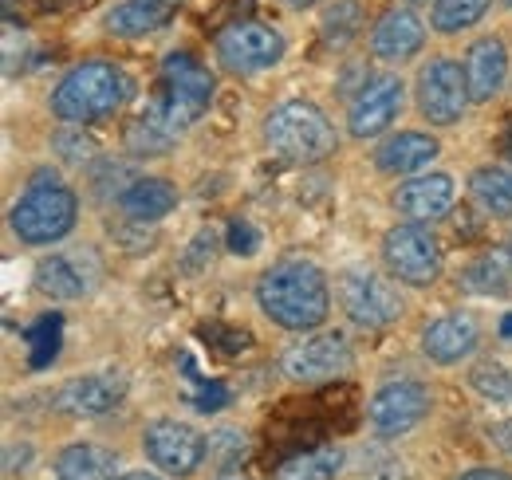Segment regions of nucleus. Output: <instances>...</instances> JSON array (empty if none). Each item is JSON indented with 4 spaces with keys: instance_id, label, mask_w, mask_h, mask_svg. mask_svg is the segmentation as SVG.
<instances>
[{
    "instance_id": "dca6fc26",
    "label": "nucleus",
    "mask_w": 512,
    "mask_h": 480,
    "mask_svg": "<svg viewBox=\"0 0 512 480\" xmlns=\"http://www.w3.org/2000/svg\"><path fill=\"white\" fill-rule=\"evenodd\" d=\"M426 44V24L418 20V12L410 4L390 8L379 16V24L371 28V52L383 63H406L414 60Z\"/></svg>"
},
{
    "instance_id": "7c9ffc66",
    "label": "nucleus",
    "mask_w": 512,
    "mask_h": 480,
    "mask_svg": "<svg viewBox=\"0 0 512 480\" xmlns=\"http://www.w3.org/2000/svg\"><path fill=\"white\" fill-rule=\"evenodd\" d=\"M32 347H36L32 366H48V362L56 359V351H60V315H44L32 327Z\"/></svg>"
},
{
    "instance_id": "a878e982",
    "label": "nucleus",
    "mask_w": 512,
    "mask_h": 480,
    "mask_svg": "<svg viewBox=\"0 0 512 480\" xmlns=\"http://www.w3.org/2000/svg\"><path fill=\"white\" fill-rule=\"evenodd\" d=\"M469 189L477 205L493 217H512V166H481L473 170Z\"/></svg>"
},
{
    "instance_id": "6ab92c4d",
    "label": "nucleus",
    "mask_w": 512,
    "mask_h": 480,
    "mask_svg": "<svg viewBox=\"0 0 512 480\" xmlns=\"http://www.w3.org/2000/svg\"><path fill=\"white\" fill-rule=\"evenodd\" d=\"M453 178L449 174H418V178L402 181L394 193V205L402 217L410 221H438L453 209Z\"/></svg>"
},
{
    "instance_id": "0eeeda50",
    "label": "nucleus",
    "mask_w": 512,
    "mask_h": 480,
    "mask_svg": "<svg viewBox=\"0 0 512 480\" xmlns=\"http://www.w3.org/2000/svg\"><path fill=\"white\" fill-rule=\"evenodd\" d=\"M339 303H343V315L363 331H383L402 319L398 292L371 268H347L339 276Z\"/></svg>"
},
{
    "instance_id": "4c0bfd02",
    "label": "nucleus",
    "mask_w": 512,
    "mask_h": 480,
    "mask_svg": "<svg viewBox=\"0 0 512 480\" xmlns=\"http://www.w3.org/2000/svg\"><path fill=\"white\" fill-rule=\"evenodd\" d=\"M205 244H213V233H201V237H197V244L190 248L193 256H186V264H190V268H197V264L205 260Z\"/></svg>"
},
{
    "instance_id": "e433bc0d",
    "label": "nucleus",
    "mask_w": 512,
    "mask_h": 480,
    "mask_svg": "<svg viewBox=\"0 0 512 480\" xmlns=\"http://www.w3.org/2000/svg\"><path fill=\"white\" fill-rule=\"evenodd\" d=\"M457 480H512L505 469H469V473H461Z\"/></svg>"
},
{
    "instance_id": "a19ab883",
    "label": "nucleus",
    "mask_w": 512,
    "mask_h": 480,
    "mask_svg": "<svg viewBox=\"0 0 512 480\" xmlns=\"http://www.w3.org/2000/svg\"><path fill=\"white\" fill-rule=\"evenodd\" d=\"M501 335H505V339H512V315L505 319V323H501Z\"/></svg>"
},
{
    "instance_id": "f03ea898",
    "label": "nucleus",
    "mask_w": 512,
    "mask_h": 480,
    "mask_svg": "<svg viewBox=\"0 0 512 480\" xmlns=\"http://www.w3.org/2000/svg\"><path fill=\"white\" fill-rule=\"evenodd\" d=\"M127 75L107 60H87L71 67L52 91V115L64 122H99L115 115L127 99Z\"/></svg>"
},
{
    "instance_id": "79ce46f5",
    "label": "nucleus",
    "mask_w": 512,
    "mask_h": 480,
    "mask_svg": "<svg viewBox=\"0 0 512 480\" xmlns=\"http://www.w3.org/2000/svg\"><path fill=\"white\" fill-rule=\"evenodd\" d=\"M221 480H249V477H241V473H229V477H221Z\"/></svg>"
},
{
    "instance_id": "6e6552de",
    "label": "nucleus",
    "mask_w": 512,
    "mask_h": 480,
    "mask_svg": "<svg viewBox=\"0 0 512 480\" xmlns=\"http://www.w3.org/2000/svg\"><path fill=\"white\" fill-rule=\"evenodd\" d=\"M142 449L162 473L193 477L209 457V437H201L193 425L178 418H158L142 429Z\"/></svg>"
},
{
    "instance_id": "4be33fe9",
    "label": "nucleus",
    "mask_w": 512,
    "mask_h": 480,
    "mask_svg": "<svg viewBox=\"0 0 512 480\" xmlns=\"http://www.w3.org/2000/svg\"><path fill=\"white\" fill-rule=\"evenodd\" d=\"M178 8H182V0H123L119 8L107 12V32L123 36V40L162 32Z\"/></svg>"
},
{
    "instance_id": "9b49d317",
    "label": "nucleus",
    "mask_w": 512,
    "mask_h": 480,
    "mask_svg": "<svg viewBox=\"0 0 512 480\" xmlns=\"http://www.w3.org/2000/svg\"><path fill=\"white\" fill-rule=\"evenodd\" d=\"M280 56H284V36L272 24H260V20L229 24L217 36V60L225 63L229 71H237V75L268 71V67L280 63Z\"/></svg>"
},
{
    "instance_id": "ea45409f",
    "label": "nucleus",
    "mask_w": 512,
    "mask_h": 480,
    "mask_svg": "<svg viewBox=\"0 0 512 480\" xmlns=\"http://www.w3.org/2000/svg\"><path fill=\"white\" fill-rule=\"evenodd\" d=\"M284 4H292V8H312L316 0H284Z\"/></svg>"
},
{
    "instance_id": "423d86ee",
    "label": "nucleus",
    "mask_w": 512,
    "mask_h": 480,
    "mask_svg": "<svg viewBox=\"0 0 512 480\" xmlns=\"http://www.w3.org/2000/svg\"><path fill=\"white\" fill-rule=\"evenodd\" d=\"M383 264L398 284L430 288L442 276V244L418 221L394 225L383 237Z\"/></svg>"
},
{
    "instance_id": "aec40b11",
    "label": "nucleus",
    "mask_w": 512,
    "mask_h": 480,
    "mask_svg": "<svg viewBox=\"0 0 512 480\" xmlns=\"http://www.w3.org/2000/svg\"><path fill=\"white\" fill-rule=\"evenodd\" d=\"M438 154H442V146H438L434 134L402 130V134L386 138L383 146L375 150V166H379L383 174H418V170H426Z\"/></svg>"
},
{
    "instance_id": "39448f33",
    "label": "nucleus",
    "mask_w": 512,
    "mask_h": 480,
    "mask_svg": "<svg viewBox=\"0 0 512 480\" xmlns=\"http://www.w3.org/2000/svg\"><path fill=\"white\" fill-rule=\"evenodd\" d=\"M213 103V75L209 67L190 56V52H174L162 63V95L154 103L158 119L166 122L174 134L186 130L201 119Z\"/></svg>"
},
{
    "instance_id": "cd10ccee",
    "label": "nucleus",
    "mask_w": 512,
    "mask_h": 480,
    "mask_svg": "<svg viewBox=\"0 0 512 480\" xmlns=\"http://www.w3.org/2000/svg\"><path fill=\"white\" fill-rule=\"evenodd\" d=\"M174 130L166 126V122L158 119V111L150 107L142 119L134 122L127 130V146H130V154H138V158H154V154H166L170 146H174Z\"/></svg>"
},
{
    "instance_id": "20e7f679",
    "label": "nucleus",
    "mask_w": 512,
    "mask_h": 480,
    "mask_svg": "<svg viewBox=\"0 0 512 480\" xmlns=\"http://www.w3.org/2000/svg\"><path fill=\"white\" fill-rule=\"evenodd\" d=\"M75 217H79V197L67 189L64 181H56L52 174H36L28 193L12 205L8 213V225L12 233L24 240V244H52V240H64L75 229Z\"/></svg>"
},
{
    "instance_id": "9d476101",
    "label": "nucleus",
    "mask_w": 512,
    "mask_h": 480,
    "mask_svg": "<svg viewBox=\"0 0 512 480\" xmlns=\"http://www.w3.org/2000/svg\"><path fill=\"white\" fill-rule=\"evenodd\" d=\"M469 83H465V67L457 60H430L418 75V111L430 126H453L461 122L469 107Z\"/></svg>"
},
{
    "instance_id": "ddd939ff",
    "label": "nucleus",
    "mask_w": 512,
    "mask_h": 480,
    "mask_svg": "<svg viewBox=\"0 0 512 480\" xmlns=\"http://www.w3.org/2000/svg\"><path fill=\"white\" fill-rule=\"evenodd\" d=\"M402 99H406V87L398 75H371L347 107L351 138H379L383 130H390L402 115Z\"/></svg>"
},
{
    "instance_id": "72a5a7b5",
    "label": "nucleus",
    "mask_w": 512,
    "mask_h": 480,
    "mask_svg": "<svg viewBox=\"0 0 512 480\" xmlns=\"http://www.w3.org/2000/svg\"><path fill=\"white\" fill-rule=\"evenodd\" d=\"M229 406V390L221 382H205L197 394H193V410L197 414H213V410H225Z\"/></svg>"
},
{
    "instance_id": "473e14b6",
    "label": "nucleus",
    "mask_w": 512,
    "mask_h": 480,
    "mask_svg": "<svg viewBox=\"0 0 512 480\" xmlns=\"http://www.w3.org/2000/svg\"><path fill=\"white\" fill-rule=\"evenodd\" d=\"M245 449H249L245 433H237V429H221L209 437V453H221V465H237L245 457Z\"/></svg>"
},
{
    "instance_id": "c03bdc74",
    "label": "nucleus",
    "mask_w": 512,
    "mask_h": 480,
    "mask_svg": "<svg viewBox=\"0 0 512 480\" xmlns=\"http://www.w3.org/2000/svg\"><path fill=\"white\" fill-rule=\"evenodd\" d=\"M505 4H509V8H512V0H505Z\"/></svg>"
},
{
    "instance_id": "4468645a",
    "label": "nucleus",
    "mask_w": 512,
    "mask_h": 480,
    "mask_svg": "<svg viewBox=\"0 0 512 480\" xmlns=\"http://www.w3.org/2000/svg\"><path fill=\"white\" fill-rule=\"evenodd\" d=\"M123 394H127V378L119 374H79L60 386L56 410L71 418H103L123 402Z\"/></svg>"
},
{
    "instance_id": "c85d7f7f",
    "label": "nucleus",
    "mask_w": 512,
    "mask_h": 480,
    "mask_svg": "<svg viewBox=\"0 0 512 480\" xmlns=\"http://www.w3.org/2000/svg\"><path fill=\"white\" fill-rule=\"evenodd\" d=\"M323 44L331 48H347L359 32H363V8L359 0H335L327 12H323Z\"/></svg>"
},
{
    "instance_id": "c756f323",
    "label": "nucleus",
    "mask_w": 512,
    "mask_h": 480,
    "mask_svg": "<svg viewBox=\"0 0 512 480\" xmlns=\"http://www.w3.org/2000/svg\"><path fill=\"white\" fill-rule=\"evenodd\" d=\"M469 386L497 406H512V366H505V362H481L469 374Z\"/></svg>"
},
{
    "instance_id": "f8f14e48",
    "label": "nucleus",
    "mask_w": 512,
    "mask_h": 480,
    "mask_svg": "<svg viewBox=\"0 0 512 480\" xmlns=\"http://www.w3.org/2000/svg\"><path fill=\"white\" fill-rule=\"evenodd\" d=\"M430 414V390L414 378H394L367 402V421L379 437H402Z\"/></svg>"
},
{
    "instance_id": "2f4dec72",
    "label": "nucleus",
    "mask_w": 512,
    "mask_h": 480,
    "mask_svg": "<svg viewBox=\"0 0 512 480\" xmlns=\"http://www.w3.org/2000/svg\"><path fill=\"white\" fill-rule=\"evenodd\" d=\"M52 146H56V154L64 158V162H71V166H79V162H87L91 158V138L83 134V130H60L56 138H52Z\"/></svg>"
},
{
    "instance_id": "f704fd0d",
    "label": "nucleus",
    "mask_w": 512,
    "mask_h": 480,
    "mask_svg": "<svg viewBox=\"0 0 512 480\" xmlns=\"http://www.w3.org/2000/svg\"><path fill=\"white\" fill-rule=\"evenodd\" d=\"M256 248H260V233H256L249 221H233V225H229V252L253 256Z\"/></svg>"
},
{
    "instance_id": "bb28decb",
    "label": "nucleus",
    "mask_w": 512,
    "mask_h": 480,
    "mask_svg": "<svg viewBox=\"0 0 512 480\" xmlns=\"http://www.w3.org/2000/svg\"><path fill=\"white\" fill-rule=\"evenodd\" d=\"M493 0H434V12H430V24L434 32L442 36H457L465 28H473L485 12H489Z\"/></svg>"
},
{
    "instance_id": "f3484780",
    "label": "nucleus",
    "mask_w": 512,
    "mask_h": 480,
    "mask_svg": "<svg viewBox=\"0 0 512 480\" xmlns=\"http://www.w3.org/2000/svg\"><path fill=\"white\" fill-rule=\"evenodd\" d=\"M99 276V268H95V260L91 256H67V252H52V256H44L40 264H36V272H32V284H36V292H44V296H52V300H83L87 292H91V280Z\"/></svg>"
},
{
    "instance_id": "2eb2a0df",
    "label": "nucleus",
    "mask_w": 512,
    "mask_h": 480,
    "mask_svg": "<svg viewBox=\"0 0 512 480\" xmlns=\"http://www.w3.org/2000/svg\"><path fill=\"white\" fill-rule=\"evenodd\" d=\"M481 343V323L469 311H449L438 315L426 331H422V355L438 366H453V362L469 359Z\"/></svg>"
},
{
    "instance_id": "7ed1b4c3",
    "label": "nucleus",
    "mask_w": 512,
    "mask_h": 480,
    "mask_svg": "<svg viewBox=\"0 0 512 480\" xmlns=\"http://www.w3.org/2000/svg\"><path fill=\"white\" fill-rule=\"evenodd\" d=\"M264 142L272 146V154H280L284 162H323L335 154L339 138H335V126L323 115L316 103L308 99H292V103H280L268 119H264Z\"/></svg>"
},
{
    "instance_id": "b1692460",
    "label": "nucleus",
    "mask_w": 512,
    "mask_h": 480,
    "mask_svg": "<svg viewBox=\"0 0 512 480\" xmlns=\"http://www.w3.org/2000/svg\"><path fill=\"white\" fill-rule=\"evenodd\" d=\"M465 288L477 296H512V244L477 256L465 268Z\"/></svg>"
},
{
    "instance_id": "c9c22d12",
    "label": "nucleus",
    "mask_w": 512,
    "mask_h": 480,
    "mask_svg": "<svg viewBox=\"0 0 512 480\" xmlns=\"http://www.w3.org/2000/svg\"><path fill=\"white\" fill-rule=\"evenodd\" d=\"M489 441H493L497 449H505V453H512V418L493 421V425H489Z\"/></svg>"
},
{
    "instance_id": "37998d69",
    "label": "nucleus",
    "mask_w": 512,
    "mask_h": 480,
    "mask_svg": "<svg viewBox=\"0 0 512 480\" xmlns=\"http://www.w3.org/2000/svg\"><path fill=\"white\" fill-rule=\"evenodd\" d=\"M406 4H410V8H418V4H430V0H406Z\"/></svg>"
},
{
    "instance_id": "5701e85b",
    "label": "nucleus",
    "mask_w": 512,
    "mask_h": 480,
    "mask_svg": "<svg viewBox=\"0 0 512 480\" xmlns=\"http://www.w3.org/2000/svg\"><path fill=\"white\" fill-rule=\"evenodd\" d=\"M115 453L95 441H75L56 457V480H119Z\"/></svg>"
},
{
    "instance_id": "393cba45",
    "label": "nucleus",
    "mask_w": 512,
    "mask_h": 480,
    "mask_svg": "<svg viewBox=\"0 0 512 480\" xmlns=\"http://www.w3.org/2000/svg\"><path fill=\"white\" fill-rule=\"evenodd\" d=\"M339 469H343V449L339 445H316L308 453L288 457L276 469V480H335Z\"/></svg>"
},
{
    "instance_id": "f257e3e1",
    "label": "nucleus",
    "mask_w": 512,
    "mask_h": 480,
    "mask_svg": "<svg viewBox=\"0 0 512 480\" xmlns=\"http://www.w3.org/2000/svg\"><path fill=\"white\" fill-rule=\"evenodd\" d=\"M256 303L284 331H320L331 315L327 276L312 260H280L256 280Z\"/></svg>"
},
{
    "instance_id": "1a4fd4ad",
    "label": "nucleus",
    "mask_w": 512,
    "mask_h": 480,
    "mask_svg": "<svg viewBox=\"0 0 512 480\" xmlns=\"http://www.w3.org/2000/svg\"><path fill=\"white\" fill-rule=\"evenodd\" d=\"M351 370V347L343 331H316L304 335L300 343H292L284 351V374L300 386H320V382H335Z\"/></svg>"
},
{
    "instance_id": "412c9836",
    "label": "nucleus",
    "mask_w": 512,
    "mask_h": 480,
    "mask_svg": "<svg viewBox=\"0 0 512 480\" xmlns=\"http://www.w3.org/2000/svg\"><path fill=\"white\" fill-rule=\"evenodd\" d=\"M119 209L134 225H154L178 209V189L166 178H134L119 193Z\"/></svg>"
},
{
    "instance_id": "a211bd4d",
    "label": "nucleus",
    "mask_w": 512,
    "mask_h": 480,
    "mask_svg": "<svg viewBox=\"0 0 512 480\" xmlns=\"http://www.w3.org/2000/svg\"><path fill=\"white\" fill-rule=\"evenodd\" d=\"M461 67H465L469 99L473 103H489L505 87V79H509V48H505L501 36H481V40L469 44Z\"/></svg>"
},
{
    "instance_id": "58836bf2",
    "label": "nucleus",
    "mask_w": 512,
    "mask_h": 480,
    "mask_svg": "<svg viewBox=\"0 0 512 480\" xmlns=\"http://www.w3.org/2000/svg\"><path fill=\"white\" fill-rule=\"evenodd\" d=\"M119 480H162L158 473H146V469H134V473H123Z\"/></svg>"
}]
</instances>
